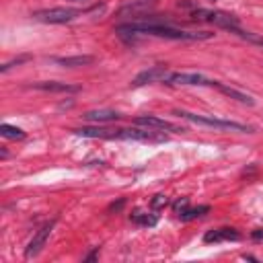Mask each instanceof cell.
I'll use <instances>...</instances> for the list:
<instances>
[{
  "label": "cell",
  "instance_id": "obj_4",
  "mask_svg": "<svg viewBox=\"0 0 263 263\" xmlns=\"http://www.w3.org/2000/svg\"><path fill=\"white\" fill-rule=\"evenodd\" d=\"M193 16L197 21H205V23H214L216 27H222V29H228L232 31L234 27H238V18L230 12H224V10H208V8H197L193 10Z\"/></svg>",
  "mask_w": 263,
  "mask_h": 263
},
{
  "label": "cell",
  "instance_id": "obj_26",
  "mask_svg": "<svg viewBox=\"0 0 263 263\" xmlns=\"http://www.w3.org/2000/svg\"><path fill=\"white\" fill-rule=\"evenodd\" d=\"M253 236H255V238H263V230H255Z\"/></svg>",
  "mask_w": 263,
  "mask_h": 263
},
{
  "label": "cell",
  "instance_id": "obj_16",
  "mask_svg": "<svg viewBox=\"0 0 263 263\" xmlns=\"http://www.w3.org/2000/svg\"><path fill=\"white\" fill-rule=\"evenodd\" d=\"M121 115L117 111H111V109H92V111H86L84 113V119L88 121H97V123H103V121H115L119 119Z\"/></svg>",
  "mask_w": 263,
  "mask_h": 263
},
{
  "label": "cell",
  "instance_id": "obj_10",
  "mask_svg": "<svg viewBox=\"0 0 263 263\" xmlns=\"http://www.w3.org/2000/svg\"><path fill=\"white\" fill-rule=\"evenodd\" d=\"M37 90H47V92H78L80 86L76 84H68V82H58V80H41L31 84Z\"/></svg>",
  "mask_w": 263,
  "mask_h": 263
},
{
  "label": "cell",
  "instance_id": "obj_2",
  "mask_svg": "<svg viewBox=\"0 0 263 263\" xmlns=\"http://www.w3.org/2000/svg\"><path fill=\"white\" fill-rule=\"evenodd\" d=\"M80 14V10L76 8H64V6H55V8H43V10H35L33 18L39 23H49V25H62V23H70Z\"/></svg>",
  "mask_w": 263,
  "mask_h": 263
},
{
  "label": "cell",
  "instance_id": "obj_18",
  "mask_svg": "<svg viewBox=\"0 0 263 263\" xmlns=\"http://www.w3.org/2000/svg\"><path fill=\"white\" fill-rule=\"evenodd\" d=\"M0 136L8 138V140H23L25 138V132L16 125H8V123H2L0 125Z\"/></svg>",
  "mask_w": 263,
  "mask_h": 263
},
{
  "label": "cell",
  "instance_id": "obj_20",
  "mask_svg": "<svg viewBox=\"0 0 263 263\" xmlns=\"http://www.w3.org/2000/svg\"><path fill=\"white\" fill-rule=\"evenodd\" d=\"M230 33H236L238 37H242V39H247V41H251V43H257V45H263V37H259V35H255V33H249V31H242L240 27H234Z\"/></svg>",
  "mask_w": 263,
  "mask_h": 263
},
{
  "label": "cell",
  "instance_id": "obj_1",
  "mask_svg": "<svg viewBox=\"0 0 263 263\" xmlns=\"http://www.w3.org/2000/svg\"><path fill=\"white\" fill-rule=\"evenodd\" d=\"M119 35H152V37H164V39H183V41H199V39H210L214 33H208V31H181V29H175V27H168V25H160V23H144V21H138V23H127V25H119L115 29Z\"/></svg>",
  "mask_w": 263,
  "mask_h": 263
},
{
  "label": "cell",
  "instance_id": "obj_14",
  "mask_svg": "<svg viewBox=\"0 0 263 263\" xmlns=\"http://www.w3.org/2000/svg\"><path fill=\"white\" fill-rule=\"evenodd\" d=\"M214 86H216L222 95H226V97H230V99H234V101H238V103L255 105V99H253L251 95H245V92H240V90H236V88H232V86H226V84H222V82H216V80H214Z\"/></svg>",
  "mask_w": 263,
  "mask_h": 263
},
{
  "label": "cell",
  "instance_id": "obj_24",
  "mask_svg": "<svg viewBox=\"0 0 263 263\" xmlns=\"http://www.w3.org/2000/svg\"><path fill=\"white\" fill-rule=\"evenodd\" d=\"M123 203H125L123 199H119L117 203H111V205H109V212H117V210H121V208H123Z\"/></svg>",
  "mask_w": 263,
  "mask_h": 263
},
{
  "label": "cell",
  "instance_id": "obj_23",
  "mask_svg": "<svg viewBox=\"0 0 263 263\" xmlns=\"http://www.w3.org/2000/svg\"><path fill=\"white\" fill-rule=\"evenodd\" d=\"M166 203H168L166 195H154V199H152V208H154V210H160V208H164Z\"/></svg>",
  "mask_w": 263,
  "mask_h": 263
},
{
  "label": "cell",
  "instance_id": "obj_7",
  "mask_svg": "<svg viewBox=\"0 0 263 263\" xmlns=\"http://www.w3.org/2000/svg\"><path fill=\"white\" fill-rule=\"evenodd\" d=\"M53 226H55V222H47L45 226H41V228L37 230V234L29 240V245H27V249H25V257H27V259H31V257H35V255L41 253V249L45 247V242H47V238H49Z\"/></svg>",
  "mask_w": 263,
  "mask_h": 263
},
{
  "label": "cell",
  "instance_id": "obj_21",
  "mask_svg": "<svg viewBox=\"0 0 263 263\" xmlns=\"http://www.w3.org/2000/svg\"><path fill=\"white\" fill-rule=\"evenodd\" d=\"M27 60H29V55H21V58H16V60H12V62H6V64L0 66V72H6V70H10L12 66H18V64H23V62H27Z\"/></svg>",
  "mask_w": 263,
  "mask_h": 263
},
{
  "label": "cell",
  "instance_id": "obj_9",
  "mask_svg": "<svg viewBox=\"0 0 263 263\" xmlns=\"http://www.w3.org/2000/svg\"><path fill=\"white\" fill-rule=\"evenodd\" d=\"M136 123L138 125H144V127H150V129H158V132H183V127L166 121V119H160V117H154V115H140L136 117Z\"/></svg>",
  "mask_w": 263,
  "mask_h": 263
},
{
  "label": "cell",
  "instance_id": "obj_11",
  "mask_svg": "<svg viewBox=\"0 0 263 263\" xmlns=\"http://www.w3.org/2000/svg\"><path fill=\"white\" fill-rule=\"evenodd\" d=\"M240 234L234 228H212L203 234V242L212 245V242H222V240H238Z\"/></svg>",
  "mask_w": 263,
  "mask_h": 263
},
{
  "label": "cell",
  "instance_id": "obj_17",
  "mask_svg": "<svg viewBox=\"0 0 263 263\" xmlns=\"http://www.w3.org/2000/svg\"><path fill=\"white\" fill-rule=\"evenodd\" d=\"M132 222H136V224H140V226H154L156 222H158V218L154 216V214H148V212H142V210H136V212H132Z\"/></svg>",
  "mask_w": 263,
  "mask_h": 263
},
{
  "label": "cell",
  "instance_id": "obj_19",
  "mask_svg": "<svg viewBox=\"0 0 263 263\" xmlns=\"http://www.w3.org/2000/svg\"><path fill=\"white\" fill-rule=\"evenodd\" d=\"M210 212V208L208 205H197V208H187L179 218L181 220H193V218H199V216H203V214H208Z\"/></svg>",
  "mask_w": 263,
  "mask_h": 263
},
{
  "label": "cell",
  "instance_id": "obj_6",
  "mask_svg": "<svg viewBox=\"0 0 263 263\" xmlns=\"http://www.w3.org/2000/svg\"><path fill=\"white\" fill-rule=\"evenodd\" d=\"M117 138L119 140H140V142H162L164 136L158 134V129H138V127H129V129H117Z\"/></svg>",
  "mask_w": 263,
  "mask_h": 263
},
{
  "label": "cell",
  "instance_id": "obj_15",
  "mask_svg": "<svg viewBox=\"0 0 263 263\" xmlns=\"http://www.w3.org/2000/svg\"><path fill=\"white\" fill-rule=\"evenodd\" d=\"M152 4H154V0H134L132 4H125L119 8V16H140Z\"/></svg>",
  "mask_w": 263,
  "mask_h": 263
},
{
  "label": "cell",
  "instance_id": "obj_12",
  "mask_svg": "<svg viewBox=\"0 0 263 263\" xmlns=\"http://www.w3.org/2000/svg\"><path fill=\"white\" fill-rule=\"evenodd\" d=\"M74 134L82 138H101V140H113L117 138V129H107V127H78Z\"/></svg>",
  "mask_w": 263,
  "mask_h": 263
},
{
  "label": "cell",
  "instance_id": "obj_25",
  "mask_svg": "<svg viewBox=\"0 0 263 263\" xmlns=\"http://www.w3.org/2000/svg\"><path fill=\"white\" fill-rule=\"evenodd\" d=\"M97 257H99V249H95V251H92V253H88V255H86V257H84V261H95V259H97Z\"/></svg>",
  "mask_w": 263,
  "mask_h": 263
},
{
  "label": "cell",
  "instance_id": "obj_22",
  "mask_svg": "<svg viewBox=\"0 0 263 263\" xmlns=\"http://www.w3.org/2000/svg\"><path fill=\"white\" fill-rule=\"evenodd\" d=\"M173 208H175V214H179V216H181V214L189 208V199H187V197H181V199H177V201H175V205H173Z\"/></svg>",
  "mask_w": 263,
  "mask_h": 263
},
{
  "label": "cell",
  "instance_id": "obj_3",
  "mask_svg": "<svg viewBox=\"0 0 263 263\" xmlns=\"http://www.w3.org/2000/svg\"><path fill=\"white\" fill-rule=\"evenodd\" d=\"M177 115L189 119V121H195V123H201V125H210V127H220V129H234V132H251L253 127L245 125V123H238V121H228V119H218V117H205V115H195V113H189V111H177Z\"/></svg>",
  "mask_w": 263,
  "mask_h": 263
},
{
  "label": "cell",
  "instance_id": "obj_13",
  "mask_svg": "<svg viewBox=\"0 0 263 263\" xmlns=\"http://www.w3.org/2000/svg\"><path fill=\"white\" fill-rule=\"evenodd\" d=\"M55 64L64 66V68H78V66H90L95 62V55H66V58H53Z\"/></svg>",
  "mask_w": 263,
  "mask_h": 263
},
{
  "label": "cell",
  "instance_id": "obj_5",
  "mask_svg": "<svg viewBox=\"0 0 263 263\" xmlns=\"http://www.w3.org/2000/svg\"><path fill=\"white\" fill-rule=\"evenodd\" d=\"M166 84H187V86H214V80H208L205 76L197 72H171L166 78Z\"/></svg>",
  "mask_w": 263,
  "mask_h": 263
},
{
  "label": "cell",
  "instance_id": "obj_8",
  "mask_svg": "<svg viewBox=\"0 0 263 263\" xmlns=\"http://www.w3.org/2000/svg\"><path fill=\"white\" fill-rule=\"evenodd\" d=\"M168 74H171V72H168L166 68H162V66H152V68L140 72V74L132 80V84H134V86H144V84H150V82H166Z\"/></svg>",
  "mask_w": 263,
  "mask_h": 263
}]
</instances>
